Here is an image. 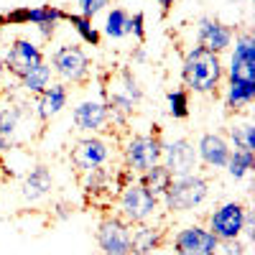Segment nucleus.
Segmentation results:
<instances>
[{
    "instance_id": "nucleus-35",
    "label": "nucleus",
    "mask_w": 255,
    "mask_h": 255,
    "mask_svg": "<svg viewBox=\"0 0 255 255\" xmlns=\"http://www.w3.org/2000/svg\"><path fill=\"white\" fill-rule=\"evenodd\" d=\"M36 28H38V33H41V38H44V41H51L54 33H56V23H41Z\"/></svg>"
},
{
    "instance_id": "nucleus-24",
    "label": "nucleus",
    "mask_w": 255,
    "mask_h": 255,
    "mask_svg": "<svg viewBox=\"0 0 255 255\" xmlns=\"http://www.w3.org/2000/svg\"><path fill=\"white\" fill-rule=\"evenodd\" d=\"M230 143L235 145V151H250L255 153V125L253 120H235L230 125Z\"/></svg>"
},
{
    "instance_id": "nucleus-21",
    "label": "nucleus",
    "mask_w": 255,
    "mask_h": 255,
    "mask_svg": "<svg viewBox=\"0 0 255 255\" xmlns=\"http://www.w3.org/2000/svg\"><path fill=\"white\" fill-rule=\"evenodd\" d=\"M253 102H255V82H227L225 108H227L230 113L250 110Z\"/></svg>"
},
{
    "instance_id": "nucleus-30",
    "label": "nucleus",
    "mask_w": 255,
    "mask_h": 255,
    "mask_svg": "<svg viewBox=\"0 0 255 255\" xmlns=\"http://www.w3.org/2000/svg\"><path fill=\"white\" fill-rule=\"evenodd\" d=\"M128 36H133L138 44H143V41H145V15L140 10L128 18Z\"/></svg>"
},
{
    "instance_id": "nucleus-13",
    "label": "nucleus",
    "mask_w": 255,
    "mask_h": 255,
    "mask_svg": "<svg viewBox=\"0 0 255 255\" xmlns=\"http://www.w3.org/2000/svg\"><path fill=\"white\" fill-rule=\"evenodd\" d=\"M232 38H235V31H232V26L222 23V20L212 15H204L197 20V46L212 54H225L232 46Z\"/></svg>"
},
{
    "instance_id": "nucleus-29",
    "label": "nucleus",
    "mask_w": 255,
    "mask_h": 255,
    "mask_svg": "<svg viewBox=\"0 0 255 255\" xmlns=\"http://www.w3.org/2000/svg\"><path fill=\"white\" fill-rule=\"evenodd\" d=\"M64 20V10L56 5H38V8H28V23L41 26V23H59Z\"/></svg>"
},
{
    "instance_id": "nucleus-10",
    "label": "nucleus",
    "mask_w": 255,
    "mask_h": 255,
    "mask_svg": "<svg viewBox=\"0 0 255 255\" xmlns=\"http://www.w3.org/2000/svg\"><path fill=\"white\" fill-rule=\"evenodd\" d=\"M100 255H130V225L118 215L102 217L95 232Z\"/></svg>"
},
{
    "instance_id": "nucleus-8",
    "label": "nucleus",
    "mask_w": 255,
    "mask_h": 255,
    "mask_svg": "<svg viewBox=\"0 0 255 255\" xmlns=\"http://www.w3.org/2000/svg\"><path fill=\"white\" fill-rule=\"evenodd\" d=\"M245 204L243 202H222L215 207V212H209L207 217V230L217 240H238L243 238V225H245Z\"/></svg>"
},
{
    "instance_id": "nucleus-34",
    "label": "nucleus",
    "mask_w": 255,
    "mask_h": 255,
    "mask_svg": "<svg viewBox=\"0 0 255 255\" xmlns=\"http://www.w3.org/2000/svg\"><path fill=\"white\" fill-rule=\"evenodd\" d=\"M72 204L69 202H59L56 207H54V215H56V220H69L72 217Z\"/></svg>"
},
{
    "instance_id": "nucleus-19",
    "label": "nucleus",
    "mask_w": 255,
    "mask_h": 255,
    "mask_svg": "<svg viewBox=\"0 0 255 255\" xmlns=\"http://www.w3.org/2000/svg\"><path fill=\"white\" fill-rule=\"evenodd\" d=\"M51 189H54V176L49 171V166L44 163H38L33 166L31 171L23 176V184H20V194H23L26 202L36 204L41 199H46L51 194Z\"/></svg>"
},
{
    "instance_id": "nucleus-28",
    "label": "nucleus",
    "mask_w": 255,
    "mask_h": 255,
    "mask_svg": "<svg viewBox=\"0 0 255 255\" xmlns=\"http://www.w3.org/2000/svg\"><path fill=\"white\" fill-rule=\"evenodd\" d=\"M166 108H168V115H171L174 120L189 118V92L184 87L168 90L166 92Z\"/></svg>"
},
{
    "instance_id": "nucleus-20",
    "label": "nucleus",
    "mask_w": 255,
    "mask_h": 255,
    "mask_svg": "<svg viewBox=\"0 0 255 255\" xmlns=\"http://www.w3.org/2000/svg\"><path fill=\"white\" fill-rule=\"evenodd\" d=\"M166 230L161 225H130V255H151L163 245Z\"/></svg>"
},
{
    "instance_id": "nucleus-7",
    "label": "nucleus",
    "mask_w": 255,
    "mask_h": 255,
    "mask_svg": "<svg viewBox=\"0 0 255 255\" xmlns=\"http://www.w3.org/2000/svg\"><path fill=\"white\" fill-rule=\"evenodd\" d=\"M110 161H113V143L105 135H84L72 145V163L82 174L105 168Z\"/></svg>"
},
{
    "instance_id": "nucleus-26",
    "label": "nucleus",
    "mask_w": 255,
    "mask_h": 255,
    "mask_svg": "<svg viewBox=\"0 0 255 255\" xmlns=\"http://www.w3.org/2000/svg\"><path fill=\"white\" fill-rule=\"evenodd\" d=\"M253 166H255V153H250V151H232L225 168H227V174L232 179L240 181V179H245L253 171Z\"/></svg>"
},
{
    "instance_id": "nucleus-37",
    "label": "nucleus",
    "mask_w": 255,
    "mask_h": 255,
    "mask_svg": "<svg viewBox=\"0 0 255 255\" xmlns=\"http://www.w3.org/2000/svg\"><path fill=\"white\" fill-rule=\"evenodd\" d=\"M156 3L161 5V10H163V13H168V10H171V5L176 3V0H156Z\"/></svg>"
},
{
    "instance_id": "nucleus-16",
    "label": "nucleus",
    "mask_w": 255,
    "mask_h": 255,
    "mask_svg": "<svg viewBox=\"0 0 255 255\" xmlns=\"http://www.w3.org/2000/svg\"><path fill=\"white\" fill-rule=\"evenodd\" d=\"M74 125L79 133H90V135H97L102 133L105 128H108L110 118H108V105H105L102 100H82L74 113Z\"/></svg>"
},
{
    "instance_id": "nucleus-25",
    "label": "nucleus",
    "mask_w": 255,
    "mask_h": 255,
    "mask_svg": "<svg viewBox=\"0 0 255 255\" xmlns=\"http://www.w3.org/2000/svg\"><path fill=\"white\" fill-rule=\"evenodd\" d=\"M64 20H67V23L79 33V38L84 41V44H90V46H100L102 36H100L97 26L92 23V18H84L82 13H64Z\"/></svg>"
},
{
    "instance_id": "nucleus-36",
    "label": "nucleus",
    "mask_w": 255,
    "mask_h": 255,
    "mask_svg": "<svg viewBox=\"0 0 255 255\" xmlns=\"http://www.w3.org/2000/svg\"><path fill=\"white\" fill-rule=\"evenodd\" d=\"M5 92V64H3V56H0V95Z\"/></svg>"
},
{
    "instance_id": "nucleus-31",
    "label": "nucleus",
    "mask_w": 255,
    "mask_h": 255,
    "mask_svg": "<svg viewBox=\"0 0 255 255\" xmlns=\"http://www.w3.org/2000/svg\"><path fill=\"white\" fill-rule=\"evenodd\" d=\"M215 255H245V243L238 240H217Z\"/></svg>"
},
{
    "instance_id": "nucleus-14",
    "label": "nucleus",
    "mask_w": 255,
    "mask_h": 255,
    "mask_svg": "<svg viewBox=\"0 0 255 255\" xmlns=\"http://www.w3.org/2000/svg\"><path fill=\"white\" fill-rule=\"evenodd\" d=\"M38 61H44V51L38 44H33L31 38H15L10 41V46L3 56L5 72H10L15 79H20L31 67H36Z\"/></svg>"
},
{
    "instance_id": "nucleus-6",
    "label": "nucleus",
    "mask_w": 255,
    "mask_h": 255,
    "mask_svg": "<svg viewBox=\"0 0 255 255\" xmlns=\"http://www.w3.org/2000/svg\"><path fill=\"white\" fill-rule=\"evenodd\" d=\"M51 72L64 82V84H84L92 74V61L79 46L64 44L59 49L51 51V61H49Z\"/></svg>"
},
{
    "instance_id": "nucleus-11",
    "label": "nucleus",
    "mask_w": 255,
    "mask_h": 255,
    "mask_svg": "<svg viewBox=\"0 0 255 255\" xmlns=\"http://www.w3.org/2000/svg\"><path fill=\"white\" fill-rule=\"evenodd\" d=\"M161 166L166 168L168 174H171V179L197 174L199 158H197V148H194V143H191L189 138H174V140L163 143Z\"/></svg>"
},
{
    "instance_id": "nucleus-40",
    "label": "nucleus",
    "mask_w": 255,
    "mask_h": 255,
    "mask_svg": "<svg viewBox=\"0 0 255 255\" xmlns=\"http://www.w3.org/2000/svg\"><path fill=\"white\" fill-rule=\"evenodd\" d=\"M209 255H215V253H209Z\"/></svg>"
},
{
    "instance_id": "nucleus-33",
    "label": "nucleus",
    "mask_w": 255,
    "mask_h": 255,
    "mask_svg": "<svg viewBox=\"0 0 255 255\" xmlns=\"http://www.w3.org/2000/svg\"><path fill=\"white\" fill-rule=\"evenodd\" d=\"M243 235L248 240L255 238V212L253 209H245V225H243Z\"/></svg>"
},
{
    "instance_id": "nucleus-2",
    "label": "nucleus",
    "mask_w": 255,
    "mask_h": 255,
    "mask_svg": "<svg viewBox=\"0 0 255 255\" xmlns=\"http://www.w3.org/2000/svg\"><path fill=\"white\" fill-rule=\"evenodd\" d=\"M209 197V181L199 174H189V176H179L171 179L168 189L163 191L161 204L166 207V212H191L199 204H204V199Z\"/></svg>"
},
{
    "instance_id": "nucleus-3",
    "label": "nucleus",
    "mask_w": 255,
    "mask_h": 255,
    "mask_svg": "<svg viewBox=\"0 0 255 255\" xmlns=\"http://www.w3.org/2000/svg\"><path fill=\"white\" fill-rule=\"evenodd\" d=\"M161 209V199L153 197L148 189H143L138 181L128 184L118 194V217L128 225H143L151 222Z\"/></svg>"
},
{
    "instance_id": "nucleus-9",
    "label": "nucleus",
    "mask_w": 255,
    "mask_h": 255,
    "mask_svg": "<svg viewBox=\"0 0 255 255\" xmlns=\"http://www.w3.org/2000/svg\"><path fill=\"white\" fill-rule=\"evenodd\" d=\"M230 64L225 67L227 82H255V36L250 31L232 38Z\"/></svg>"
},
{
    "instance_id": "nucleus-27",
    "label": "nucleus",
    "mask_w": 255,
    "mask_h": 255,
    "mask_svg": "<svg viewBox=\"0 0 255 255\" xmlns=\"http://www.w3.org/2000/svg\"><path fill=\"white\" fill-rule=\"evenodd\" d=\"M128 18H130V13H128L125 8H113L108 10V15H105V36L110 38H125L128 36Z\"/></svg>"
},
{
    "instance_id": "nucleus-18",
    "label": "nucleus",
    "mask_w": 255,
    "mask_h": 255,
    "mask_svg": "<svg viewBox=\"0 0 255 255\" xmlns=\"http://www.w3.org/2000/svg\"><path fill=\"white\" fill-rule=\"evenodd\" d=\"M197 158L207 166V168H225L227 161H230V153H232V148L230 143L220 135V133H204L199 135L197 140Z\"/></svg>"
},
{
    "instance_id": "nucleus-4",
    "label": "nucleus",
    "mask_w": 255,
    "mask_h": 255,
    "mask_svg": "<svg viewBox=\"0 0 255 255\" xmlns=\"http://www.w3.org/2000/svg\"><path fill=\"white\" fill-rule=\"evenodd\" d=\"M102 97H105L102 102L108 105V110H118L130 118L143 100V90L130 69H120L118 74H110L108 84L102 87Z\"/></svg>"
},
{
    "instance_id": "nucleus-23",
    "label": "nucleus",
    "mask_w": 255,
    "mask_h": 255,
    "mask_svg": "<svg viewBox=\"0 0 255 255\" xmlns=\"http://www.w3.org/2000/svg\"><path fill=\"white\" fill-rule=\"evenodd\" d=\"M135 181H138L143 189L151 191L153 197L161 199V197H163V191L168 189V184H171V174H168L161 163H156V166H151V168H145L143 174H138Z\"/></svg>"
},
{
    "instance_id": "nucleus-39",
    "label": "nucleus",
    "mask_w": 255,
    "mask_h": 255,
    "mask_svg": "<svg viewBox=\"0 0 255 255\" xmlns=\"http://www.w3.org/2000/svg\"><path fill=\"white\" fill-rule=\"evenodd\" d=\"M0 168H5V163H3V158H0Z\"/></svg>"
},
{
    "instance_id": "nucleus-38",
    "label": "nucleus",
    "mask_w": 255,
    "mask_h": 255,
    "mask_svg": "<svg viewBox=\"0 0 255 255\" xmlns=\"http://www.w3.org/2000/svg\"><path fill=\"white\" fill-rule=\"evenodd\" d=\"M3 26H5V18H3V13H0V31H3Z\"/></svg>"
},
{
    "instance_id": "nucleus-15",
    "label": "nucleus",
    "mask_w": 255,
    "mask_h": 255,
    "mask_svg": "<svg viewBox=\"0 0 255 255\" xmlns=\"http://www.w3.org/2000/svg\"><path fill=\"white\" fill-rule=\"evenodd\" d=\"M217 248V238L204 225H189L174 235L176 255H209Z\"/></svg>"
},
{
    "instance_id": "nucleus-32",
    "label": "nucleus",
    "mask_w": 255,
    "mask_h": 255,
    "mask_svg": "<svg viewBox=\"0 0 255 255\" xmlns=\"http://www.w3.org/2000/svg\"><path fill=\"white\" fill-rule=\"evenodd\" d=\"M113 0H79V13L84 18H95L97 13H102Z\"/></svg>"
},
{
    "instance_id": "nucleus-5",
    "label": "nucleus",
    "mask_w": 255,
    "mask_h": 255,
    "mask_svg": "<svg viewBox=\"0 0 255 255\" xmlns=\"http://www.w3.org/2000/svg\"><path fill=\"white\" fill-rule=\"evenodd\" d=\"M163 140L161 133H145V135H130L123 143V166L133 174H143L145 168L161 163Z\"/></svg>"
},
{
    "instance_id": "nucleus-12",
    "label": "nucleus",
    "mask_w": 255,
    "mask_h": 255,
    "mask_svg": "<svg viewBox=\"0 0 255 255\" xmlns=\"http://www.w3.org/2000/svg\"><path fill=\"white\" fill-rule=\"evenodd\" d=\"M36 118L33 108L28 110V105L20 102H8L0 105V151H8L23 143V133L26 130V120Z\"/></svg>"
},
{
    "instance_id": "nucleus-1",
    "label": "nucleus",
    "mask_w": 255,
    "mask_h": 255,
    "mask_svg": "<svg viewBox=\"0 0 255 255\" xmlns=\"http://www.w3.org/2000/svg\"><path fill=\"white\" fill-rule=\"evenodd\" d=\"M225 79V64L220 54H212L202 46H191L181 64V82L186 92L215 95Z\"/></svg>"
},
{
    "instance_id": "nucleus-22",
    "label": "nucleus",
    "mask_w": 255,
    "mask_h": 255,
    "mask_svg": "<svg viewBox=\"0 0 255 255\" xmlns=\"http://www.w3.org/2000/svg\"><path fill=\"white\" fill-rule=\"evenodd\" d=\"M18 82H20V90H23L26 95H33L36 97V95H41L54 82V72L49 67V61L44 59V61H38L36 67H31Z\"/></svg>"
},
{
    "instance_id": "nucleus-17",
    "label": "nucleus",
    "mask_w": 255,
    "mask_h": 255,
    "mask_svg": "<svg viewBox=\"0 0 255 255\" xmlns=\"http://www.w3.org/2000/svg\"><path fill=\"white\" fill-rule=\"evenodd\" d=\"M69 102V90L64 82H51L49 87L36 95V102H33V115L38 118V123H49L51 118H56Z\"/></svg>"
}]
</instances>
